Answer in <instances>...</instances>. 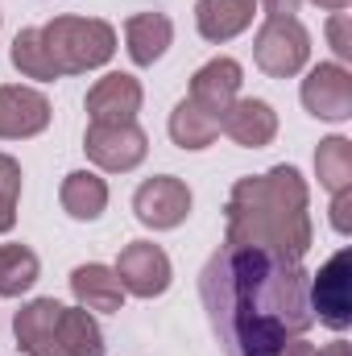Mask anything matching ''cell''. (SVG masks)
I'll return each instance as SVG.
<instances>
[{
    "instance_id": "cell-1",
    "label": "cell",
    "mask_w": 352,
    "mask_h": 356,
    "mask_svg": "<svg viewBox=\"0 0 352 356\" xmlns=\"http://www.w3.org/2000/svg\"><path fill=\"white\" fill-rule=\"evenodd\" d=\"M199 298L224 356H273L315 323L311 273L269 249H216L199 273Z\"/></svg>"
},
{
    "instance_id": "cell-2",
    "label": "cell",
    "mask_w": 352,
    "mask_h": 356,
    "mask_svg": "<svg viewBox=\"0 0 352 356\" xmlns=\"http://www.w3.org/2000/svg\"><path fill=\"white\" fill-rule=\"evenodd\" d=\"M311 191L294 166H273L265 175L241 178L224 207V245L269 249L286 261H303L311 249Z\"/></svg>"
},
{
    "instance_id": "cell-3",
    "label": "cell",
    "mask_w": 352,
    "mask_h": 356,
    "mask_svg": "<svg viewBox=\"0 0 352 356\" xmlns=\"http://www.w3.org/2000/svg\"><path fill=\"white\" fill-rule=\"evenodd\" d=\"M42 38L58 75L95 71L116 54V29L99 17H54L50 25H42Z\"/></svg>"
},
{
    "instance_id": "cell-4",
    "label": "cell",
    "mask_w": 352,
    "mask_h": 356,
    "mask_svg": "<svg viewBox=\"0 0 352 356\" xmlns=\"http://www.w3.org/2000/svg\"><path fill=\"white\" fill-rule=\"evenodd\" d=\"M253 58L269 79H290L307 67L311 58V33L298 17H269L257 29Z\"/></svg>"
},
{
    "instance_id": "cell-5",
    "label": "cell",
    "mask_w": 352,
    "mask_h": 356,
    "mask_svg": "<svg viewBox=\"0 0 352 356\" xmlns=\"http://www.w3.org/2000/svg\"><path fill=\"white\" fill-rule=\"evenodd\" d=\"M311 315L323 327H332V332H344L352 323V253L349 249H340L311 277Z\"/></svg>"
},
{
    "instance_id": "cell-6",
    "label": "cell",
    "mask_w": 352,
    "mask_h": 356,
    "mask_svg": "<svg viewBox=\"0 0 352 356\" xmlns=\"http://www.w3.org/2000/svg\"><path fill=\"white\" fill-rule=\"evenodd\" d=\"M83 149H88V158L99 170L125 175V170H137L145 162L150 137L137 129V120H129V124H88Z\"/></svg>"
},
{
    "instance_id": "cell-7",
    "label": "cell",
    "mask_w": 352,
    "mask_h": 356,
    "mask_svg": "<svg viewBox=\"0 0 352 356\" xmlns=\"http://www.w3.org/2000/svg\"><path fill=\"white\" fill-rule=\"evenodd\" d=\"M133 211L145 228L154 232H166V228H178L186 216H191V186L175 175H154L145 178L133 195Z\"/></svg>"
},
{
    "instance_id": "cell-8",
    "label": "cell",
    "mask_w": 352,
    "mask_h": 356,
    "mask_svg": "<svg viewBox=\"0 0 352 356\" xmlns=\"http://www.w3.org/2000/svg\"><path fill=\"white\" fill-rule=\"evenodd\" d=\"M116 277L125 286V294H137V298H158L170 290V257L162 253V245H150V241H133L120 249L116 257Z\"/></svg>"
},
{
    "instance_id": "cell-9",
    "label": "cell",
    "mask_w": 352,
    "mask_h": 356,
    "mask_svg": "<svg viewBox=\"0 0 352 356\" xmlns=\"http://www.w3.org/2000/svg\"><path fill=\"white\" fill-rule=\"evenodd\" d=\"M303 104L319 120H349L352 116V75L340 63H319L303 79Z\"/></svg>"
},
{
    "instance_id": "cell-10",
    "label": "cell",
    "mask_w": 352,
    "mask_h": 356,
    "mask_svg": "<svg viewBox=\"0 0 352 356\" xmlns=\"http://www.w3.org/2000/svg\"><path fill=\"white\" fill-rule=\"evenodd\" d=\"M50 124V99L33 88L4 83L0 88V141H25L38 137Z\"/></svg>"
},
{
    "instance_id": "cell-11",
    "label": "cell",
    "mask_w": 352,
    "mask_h": 356,
    "mask_svg": "<svg viewBox=\"0 0 352 356\" xmlns=\"http://www.w3.org/2000/svg\"><path fill=\"white\" fill-rule=\"evenodd\" d=\"M141 99H145V91L133 75L112 71L88 91V116L91 124H129V120H137Z\"/></svg>"
},
{
    "instance_id": "cell-12",
    "label": "cell",
    "mask_w": 352,
    "mask_h": 356,
    "mask_svg": "<svg viewBox=\"0 0 352 356\" xmlns=\"http://www.w3.org/2000/svg\"><path fill=\"white\" fill-rule=\"evenodd\" d=\"M58 315H63V302L54 298H33L17 311L13 319V332H17V344L25 356H67L58 344Z\"/></svg>"
},
{
    "instance_id": "cell-13",
    "label": "cell",
    "mask_w": 352,
    "mask_h": 356,
    "mask_svg": "<svg viewBox=\"0 0 352 356\" xmlns=\"http://www.w3.org/2000/svg\"><path fill=\"white\" fill-rule=\"evenodd\" d=\"M220 133H228L245 149H262V145H269L278 137V112L265 99H241L237 95L220 112Z\"/></svg>"
},
{
    "instance_id": "cell-14",
    "label": "cell",
    "mask_w": 352,
    "mask_h": 356,
    "mask_svg": "<svg viewBox=\"0 0 352 356\" xmlns=\"http://www.w3.org/2000/svg\"><path fill=\"white\" fill-rule=\"evenodd\" d=\"M241 83H245V71H241L237 58H211V63H203V67L195 71L186 99H195L199 108H207V112L220 116V112L237 99Z\"/></svg>"
},
{
    "instance_id": "cell-15",
    "label": "cell",
    "mask_w": 352,
    "mask_h": 356,
    "mask_svg": "<svg viewBox=\"0 0 352 356\" xmlns=\"http://www.w3.org/2000/svg\"><path fill=\"white\" fill-rule=\"evenodd\" d=\"M257 0H199L195 4V25L207 42H228L253 25Z\"/></svg>"
},
{
    "instance_id": "cell-16",
    "label": "cell",
    "mask_w": 352,
    "mask_h": 356,
    "mask_svg": "<svg viewBox=\"0 0 352 356\" xmlns=\"http://www.w3.org/2000/svg\"><path fill=\"white\" fill-rule=\"evenodd\" d=\"M125 42H129V58L137 67H154L166 54V46L175 42V25L162 13H137L125 21Z\"/></svg>"
},
{
    "instance_id": "cell-17",
    "label": "cell",
    "mask_w": 352,
    "mask_h": 356,
    "mask_svg": "<svg viewBox=\"0 0 352 356\" xmlns=\"http://www.w3.org/2000/svg\"><path fill=\"white\" fill-rule=\"evenodd\" d=\"M71 290H75L79 307H88V311L112 315V311L125 307V286H120L116 269L95 266V261H91V266H79L75 273H71Z\"/></svg>"
},
{
    "instance_id": "cell-18",
    "label": "cell",
    "mask_w": 352,
    "mask_h": 356,
    "mask_svg": "<svg viewBox=\"0 0 352 356\" xmlns=\"http://www.w3.org/2000/svg\"><path fill=\"white\" fill-rule=\"evenodd\" d=\"M58 199H63V211L71 220H99L104 207H108V182L99 175H91V170H71L63 178Z\"/></svg>"
},
{
    "instance_id": "cell-19",
    "label": "cell",
    "mask_w": 352,
    "mask_h": 356,
    "mask_svg": "<svg viewBox=\"0 0 352 356\" xmlns=\"http://www.w3.org/2000/svg\"><path fill=\"white\" fill-rule=\"evenodd\" d=\"M220 137V116L199 108L195 99H182L170 112V141L178 149H207Z\"/></svg>"
},
{
    "instance_id": "cell-20",
    "label": "cell",
    "mask_w": 352,
    "mask_h": 356,
    "mask_svg": "<svg viewBox=\"0 0 352 356\" xmlns=\"http://www.w3.org/2000/svg\"><path fill=\"white\" fill-rule=\"evenodd\" d=\"M58 344L67 356H104V332L88 307H63L58 315Z\"/></svg>"
},
{
    "instance_id": "cell-21",
    "label": "cell",
    "mask_w": 352,
    "mask_h": 356,
    "mask_svg": "<svg viewBox=\"0 0 352 356\" xmlns=\"http://www.w3.org/2000/svg\"><path fill=\"white\" fill-rule=\"evenodd\" d=\"M38 253L29 245H0V298H21L38 282Z\"/></svg>"
},
{
    "instance_id": "cell-22",
    "label": "cell",
    "mask_w": 352,
    "mask_h": 356,
    "mask_svg": "<svg viewBox=\"0 0 352 356\" xmlns=\"http://www.w3.org/2000/svg\"><path fill=\"white\" fill-rule=\"evenodd\" d=\"M13 67L25 75V79H42V83H54L58 79V67L46 50V38L42 29H21L13 38Z\"/></svg>"
},
{
    "instance_id": "cell-23",
    "label": "cell",
    "mask_w": 352,
    "mask_h": 356,
    "mask_svg": "<svg viewBox=\"0 0 352 356\" xmlns=\"http://www.w3.org/2000/svg\"><path fill=\"white\" fill-rule=\"evenodd\" d=\"M315 175L319 186H328L332 195L352 186V141L349 137H328L315 149Z\"/></svg>"
},
{
    "instance_id": "cell-24",
    "label": "cell",
    "mask_w": 352,
    "mask_h": 356,
    "mask_svg": "<svg viewBox=\"0 0 352 356\" xmlns=\"http://www.w3.org/2000/svg\"><path fill=\"white\" fill-rule=\"evenodd\" d=\"M328 42H332V50H336L340 63L352 58V21H349V13H332V17H328Z\"/></svg>"
},
{
    "instance_id": "cell-25",
    "label": "cell",
    "mask_w": 352,
    "mask_h": 356,
    "mask_svg": "<svg viewBox=\"0 0 352 356\" xmlns=\"http://www.w3.org/2000/svg\"><path fill=\"white\" fill-rule=\"evenodd\" d=\"M332 228H336L340 236L352 232V186H344V191L332 195Z\"/></svg>"
},
{
    "instance_id": "cell-26",
    "label": "cell",
    "mask_w": 352,
    "mask_h": 356,
    "mask_svg": "<svg viewBox=\"0 0 352 356\" xmlns=\"http://www.w3.org/2000/svg\"><path fill=\"white\" fill-rule=\"evenodd\" d=\"M17 195H21V166L8 154H0V199L17 203Z\"/></svg>"
},
{
    "instance_id": "cell-27",
    "label": "cell",
    "mask_w": 352,
    "mask_h": 356,
    "mask_svg": "<svg viewBox=\"0 0 352 356\" xmlns=\"http://www.w3.org/2000/svg\"><path fill=\"white\" fill-rule=\"evenodd\" d=\"M257 4L265 8V17H294L303 0H257Z\"/></svg>"
},
{
    "instance_id": "cell-28",
    "label": "cell",
    "mask_w": 352,
    "mask_h": 356,
    "mask_svg": "<svg viewBox=\"0 0 352 356\" xmlns=\"http://www.w3.org/2000/svg\"><path fill=\"white\" fill-rule=\"evenodd\" d=\"M273 356H315V348H311V344H307V340L298 336V340H290V344H282V348H278Z\"/></svg>"
},
{
    "instance_id": "cell-29",
    "label": "cell",
    "mask_w": 352,
    "mask_h": 356,
    "mask_svg": "<svg viewBox=\"0 0 352 356\" xmlns=\"http://www.w3.org/2000/svg\"><path fill=\"white\" fill-rule=\"evenodd\" d=\"M17 224V203L13 199H0V232H8Z\"/></svg>"
},
{
    "instance_id": "cell-30",
    "label": "cell",
    "mask_w": 352,
    "mask_h": 356,
    "mask_svg": "<svg viewBox=\"0 0 352 356\" xmlns=\"http://www.w3.org/2000/svg\"><path fill=\"white\" fill-rule=\"evenodd\" d=\"M315 356H352V344H344V340H332L328 348H319Z\"/></svg>"
},
{
    "instance_id": "cell-31",
    "label": "cell",
    "mask_w": 352,
    "mask_h": 356,
    "mask_svg": "<svg viewBox=\"0 0 352 356\" xmlns=\"http://www.w3.org/2000/svg\"><path fill=\"white\" fill-rule=\"evenodd\" d=\"M315 4H319V8H328V13H344L352 0H315Z\"/></svg>"
}]
</instances>
